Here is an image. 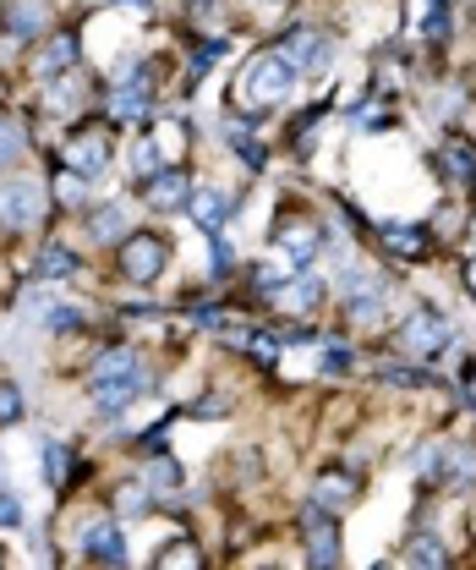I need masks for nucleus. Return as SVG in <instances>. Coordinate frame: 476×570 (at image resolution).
Returning <instances> with one entry per match:
<instances>
[{"label":"nucleus","instance_id":"nucleus-44","mask_svg":"<svg viewBox=\"0 0 476 570\" xmlns=\"http://www.w3.org/2000/svg\"><path fill=\"white\" fill-rule=\"evenodd\" d=\"M153 566L170 570V566H187V570H204L208 554L192 543V538H170V543H159V554H153Z\"/></svg>","mask_w":476,"mask_h":570},{"label":"nucleus","instance_id":"nucleus-16","mask_svg":"<svg viewBox=\"0 0 476 570\" xmlns=\"http://www.w3.org/2000/svg\"><path fill=\"white\" fill-rule=\"evenodd\" d=\"M192 187H198V176L187 170V159H176V165H165L159 176H148V181L137 187V204L148 214H187Z\"/></svg>","mask_w":476,"mask_h":570},{"label":"nucleus","instance_id":"nucleus-21","mask_svg":"<svg viewBox=\"0 0 476 570\" xmlns=\"http://www.w3.org/2000/svg\"><path fill=\"white\" fill-rule=\"evenodd\" d=\"M132 230V204L127 198H93L82 209V242L88 247H116Z\"/></svg>","mask_w":476,"mask_h":570},{"label":"nucleus","instance_id":"nucleus-40","mask_svg":"<svg viewBox=\"0 0 476 570\" xmlns=\"http://www.w3.org/2000/svg\"><path fill=\"white\" fill-rule=\"evenodd\" d=\"M236 275H241L236 242H230V230H214V236H208V281H214V285H230Z\"/></svg>","mask_w":476,"mask_h":570},{"label":"nucleus","instance_id":"nucleus-39","mask_svg":"<svg viewBox=\"0 0 476 570\" xmlns=\"http://www.w3.org/2000/svg\"><path fill=\"white\" fill-rule=\"evenodd\" d=\"M324 121H329V105H324V99H318V105H307V110L296 116V127H290V148H296V159H313V154H318Z\"/></svg>","mask_w":476,"mask_h":570},{"label":"nucleus","instance_id":"nucleus-22","mask_svg":"<svg viewBox=\"0 0 476 570\" xmlns=\"http://www.w3.org/2000/svg\"><path fill=\"white\" fill-rule=\"evenodd\" d=\"M219 138H225V148L241 159L247 176H264V170H269V142L258 138V121H247V116L230 110V116L219 121Z\"/></svg>","mask_w":476,"mask_h":570},{"label":"nucleus","instance_id":"nucleus-17","mask_svg":"<svg viewBox=\"0 0 476 570\" xmlns=\"http://www.w3.org/2000/svg\"><path fill=\"white\" fill-rule=\"evenodd\" d=\"M39 478L50 483V494L67 499L82 478H88V461H82V450L71 444V439H56V433H44L39 439Z\"/></svg>","mask_w":476,"mask_h":570},{"label":"nucleus","instance_id":"nucleus-26","mask_svg":"<svg viewBox=\"0 0 476 570\" xmlns=\"http://www.w3.org/2000/svg\"><path fill=\"white\" fill-rule=\"evenodd\" d=\"M82 105H88V82H82V67L56 77V82H39V110L61 116V121H82Z\"/></svg>","mask_w":476,"mask_h":570},{"label":"nucleus","instance_id":"nucleus-36","mask_svg":"<svg viewBox=\"0 0 476 570\" xmlns=\"http://www.w3.org/2000/svg\"><path fill=\"white\" fill-rule=\"evenodd\" d=\"M225 50H230V33L204 28V33L192 39V56H187V88H198L208 71H214V61H225Z\"/></svg>","mask_w":476,"mask_h":570},{"label":"nucleus","instance_id":"nucleus-5","mask_svg":"<svg viewBox=\"0 0 476 570\" xmlns=\"http://www.w3.org/2000/svg\"><path fill=\"white\" fill-rule=\"evenodd\" d=\"M274 45L285 50V61L296 67V77H335V67H340V39H335L324 22L296 17Z\"/></svg>","mask_w":476,"mask_h":570},{"label":"nucleus","instance_id":"nucleus-30","mask_svg":"<svg viewBox=\"0 0 476 570\" xmlns=\"http://www.w3.org/2000/svg\"><path fill=\"white\" fill-rule=\"evenodd\" d=\"M50 198H56V214H77L82 219V209L93 204V181L82 176V170H71V165H50Z\"/></svg>","mask_w":476,"mask_h":570},{"label":"nucleus","instance_id":"nucleus-15","mask_svg":"<svg viewBox=\"0 0 476 570\" xmlns=\"http://www.w3.org/2000/svg\"><path fill=\"white\" fill-rule=\"evenodd\" d=\"M378 253L395 264H433L438 253V230L422 219H384L378 225Z\"/></svg>","mask_w":476,"mask_h":570},{"label":"nucleus","instance_id":"nucleus-20","mask_svg":"<svg viewBox=\"0 0 476 570\" xmlns=\"http://www.w3.org/2000/svg\"><path fill=\"white\" fill-rule=\"evenodd\" d=\"M241 214V193L236 187H219V181H198L192 198H187V219L214 236V230H230V219Z\"/></svg>","mask_w":476,"mask_h":570},{"label":"nucleus","instance_id":"nucleus-50","mask_svg":"<svg viewBox=\"0 0 476 570\" xmlns=\"http://www.w3.org/2000/svg\"><path fill=\"white\" fill-rule=\"evenodd\" d=\"M290 0H252V11H285Z\"/></svg>","mask_w":476,"mask_h":570},{"label":"nucleus","instance_id":"nucleus-6","mask_svg":"<svg viewBox=\"0 0 476 570\" xmlns=\"http://www.w3.org/2000/svg\"><path fill=\"white\" fill-rule=\"evenodd\" d=\"M56 159L71 165V170H82L88 181H105L116 170V121H105V116L99 121H71V132Z\"/></svg>","mask_w":476,"mask_h":570},{"label":"nucleus","instance_id":"nucleus-33","mask_svg":"<svg viewBox=\"0 0 476 570\" xmlns=\"http://www.w3.org/2000/svg\"><path fill=\"white\" fill-rule=\"evenodd\" d=\"M148 132H153V142H159V154H165L170 165L192 154V116H187V110H170V116H153V121H148Z\"/></svg>","mask_w":476,"mask_h":570},{"label":"nucleus","instance_id":"nucleus-43","mask_svg":"<svg viewBox=\"0 0 476 570\" xmlns=\"http://www.w3.org/2000/svg\"><path fill=\"white\" fill-rule=\"evenodd\" d=\"M39 330H44V335H82V330H88V313L71 307V302H50V307L39 313Z\"/></svg>","mask_w":476,"mask_h":570},{"label":"nucleus","instance_id":"nucleus-45","mask_svg":"<svg viewBox=\"0 0 476 570\" xmlns=\"http://www.w3.org/2000/svg\"><path fill=\"white\" fill-rule=\"evenodd\" d=\"M28 423V390L17 379H0V428Z\"/></svg>","mask_w":476,"mask_h":570},{"label":"nucleus","instance_id":"nucleus-32","mask_svg":"<svg viewBox=\"0 0 476 570\" xmlns=\"http://www.w3.org/2000/svg\"><path fill=\"white\" fill-rule=\"evenodd\" d=\"M356 367H361L356 341H345L340 330H324V341H318V373L340 384V379H356Z\"/></svg>","mask_w":476,"mask_h":570},{"label":"nucleus","instance_id":"nucleus-14","mask_svg":"<svg viewBox=\"0 0 476 570\" xmlns=\"http://www.w3.org/2000/svg\"><path fill=\"white\" fill-rule=\"evenodd\" d=\"M56 33V11H50V0H11L6 6V17H0V45L17 56V50H33L39 39H50Z\"/></svg>","mask_w":476,"mask_h":570},{"label":"nucleus","instance_id":"nucleus-28","mask_svg":"<svg viewBox=\"0 0 476 570\" xmlns=\"http://www.w3.org/2000/svg\"><path fill=\"white\" fill-rule=\"evenodd\" d=\"M296 275V264L285 258V253H274L269 247V258H258L252 269H247V302H258V307H274V296L285 291V281Z\"/></svg>","mask_w":476,"mask_h":570},{"label":"nucleus","instance_id":"nucleus-53","mask_svg":"<svg viewBox=\"0 0 476 570\" xmlns=\"http://www.w3.org/2000/svg\"><path fill=\"white\" fill-rule=\"evenodd\" d=\"M0 17H6V0H0Z\"/></svg>","mask_w":476,"mask_h":570},{"label":"nucleus","instance_id":"nucleus-3","mask_svg":"<svg viewBox=\"0 0 476 570\" xmlns=\"http://www.w3.org/2000/svg\"><path fill=\"white\" fill-rule=\"evenodd\" d=\"M455 341H460V324L444 307H433V302H416V307H406L395 318V352L416 356V362H438Z\"/></svg>","mask_w":476,"mask_h":570},{"label":"nucleus","instance_id":"nucleus-7","mask_svg":"<svg viewBox=\"0 0 476 570\" xmlns=\"http://www.w3.org/2000/svg\"><path fill=\"white\" fill-rule=\"evenodd\" d=\"M269 247L274 253H285L296 269L324 264V214H301L296 204H285L279 219L269 225Z\"/></svg>","mask_w":476,"mask_h":570},{"label":"nucleus","instance_id":"nucleus-42","mask_svg":"<svg viewBox=\"0 0 476 570\" xmlns=\"http://www.w3.org/2000/svg\"><path fill=\"white\" fill-rule=\"evenodd\" d=\"M455 33V0H427L422 6V39L427 45H449Z\"/></svg>","mask_w":476,"mask_h":570},{"label":"nucleus","instance_id":"nucleus-13","mask_svg":"<svg viewBox=\"0 0 476 570\" xmlns=\"http://www.w3.org/2000/svg\"><path fill=\"white\" fill-rule=\"evenodd\" d=\"M88 390V401H93V412L99 417H127L142 395H153L159 390V373L142 362L132 373H121V379H99V384H82Z\"/></svg>","mask_w":476,"mask_h":570},{"label":"nucleus","instance_id":"nucleus-46","mask_svg":"<svg viewBox=\"0 0 476 570\" xmlns=\"http://www.w3.org/2000/svg\"><path fill=\"white\" fill-rule=\"evenodd\" d=\"M181 412H187L192 423H225V417L236 412V401H230L225 390H219V395L208 390V395H198V401H192V406H181Z\"/></svg>","mask_w":476,"mask_h":570},{"label":"nucleus","instance_id":"nucleus-34","mask_svg":"<svg viewBox=\"0 0 476 570\" xmlns=\"http://www.w3.org/2000/svg\"><path fill=\"white\" fill-rule=\"evenodd\" d=\"M444 455H449V439H422L406 461L410 483H416V489H438V483H444Z\"/></svg>","mask_w":476,"mask_h":570},{"label":"nucleus","instance_id":"nucleus-9","mask_svg":"<svg viewBox=\"0 0 476 570\" xmlns=\"http://www.w3.org/2000/svg\"><path fill=\"white\" fill-rule=\"evenodd\" d=\"M99 110L116 127H148L159 116V77H127L99 88Z\"/></svg>","mask_w":476,"mask_h":570},{"label":"nucleus","instance_id":"nucleus-10","mask_svg":"<svg viewBox=\"0 0 476 570\" xmlns=\"http://www.w3.org/2000/svg\"><path fill=\"white\" fill-rule=\"evenodd\" d=\"M301 566L313 570H335L345 566V532H340V515L301 499Z\"/></svg>","mask_w":476,"mask_h":570},{"label":"nucleus","instance_id":"nucleus-11","mask_svg":"<svg viewBox=\"0 0 476 570\" xmlns=\"http://www.w3.org/2000/svg\"><path fill=\"white\" fill-rule=\"evenodd\" d=\"M77 560L82 566H105V570H121L132 566V543H127V521L116 515H99V521H82L77 538H71Z\"/></svg>","mask_w":476,"mask_h":570},{"label":"nucleus","instance_id":"nucleus-19","mask_svg":"<svg viewBox=\"0 0 476 570\" xmlns=\"http://www.w3.org/2000/svg\"><path fill=\"white\" fill-rule=\"evenodd\" d=\"M329 296H335V285L313 264V269H296V275L285 281V291L274 296V313H279V318H318V307H324Z\"/></svg>","mask_w":476,"mask_h":570},{"label":"nucleus","instance_id":"nucleus-38","mask_svg":"<svg viewBox=\"0 0 476 570\" xmlns=\"http://www.w3.org/2000/svg\"><path fill=\"white\" fill-rule=\"evenodd\" d=\"M165 165H170V159L159 154V142H153V132L142 127V132L132 138V148H127V181H132V187H142V181H148V176H159Z\"/></svg>","mask_w":476,"mask_h":570},{"label":"nucleus","instance_id":"nucleus-54","mask_svg":"<svg viewBox=\"0 0 476 570\" xmlns=\"http://www.w3.org/2000/svg\"><path fill=\"white\" fill-rule=\"evenodd\" d=\"M0 181H6V170H0Z\"/></svg>","mask_w":476,"mask_h":570},{"label":"nucleus","instance_id":"nucleus-8","mask_svg":"<svg viewBox=\"0 0 476 570\" xmlns=\"http://www.w3.org/2000/svg\"><path fill=\"white\" fill-rule=\"evenodd\" d=\"M433 170H438V181H444L449 198L476 204V138L466 127H449V132L438 138V148H433Z\"/></svg>","mask_w":476,"mask_h":570},{"label":"nucleus","instance_id":"nucleus-1","mask_svg":"<svg viewBox=\"0 0 476 570\" xmlns=\"http://www.w3.org/2000/svg\"><path fill=\"white\" fill-rule=\"evenodd\" d=\"M296 82H301V77L285 61V50H279V45H264V50L247 56V67L236 71L230 105H236V116H247V121H269L274 110L296 94Z\"/></svg>","mask_w":476,"mask_h":570},{"label":"nucleus","instance_id":"nucleus-49","mask_svg":"<svg viewBox=\"0 0 476 570\" xmlns=\"http://www.w3.org/2000/svg\"><path fill=\"white\" fill-rule=\"evenodd\" d=\"M460 285H466V296L476 302V247L466 253V264H460Z\"/></svg>","mask_w":476,"mask_h":570},{"label":"nucleus","instance_id":"nucleus-23","mask_svg":"<svg viewBox=\"0 0 476 570\" xmlns=\"http://www.w3.org/2000/svg\"><path fill=\"white\" fill-rule=\"evenodd\" d=\"M373 373H378L384 390H406V395H422V390H438V384H444V373H433V362H416V356H406V352L378 356Z\"/></svg>","mask_w":476,"mask_h":570},{"label":"nucleus","instance_id":"nucleus-4","mask_svg":"<svg viewBox=\"0 0 476 570\" xmlns=\"http://www.w3.org/2000/svg\"><path fill=\"white\" fill-rule=\"evenodd\" d=\"M170 258H176V242L148 230V225H132L121 242H116V275L137 291H153V285L170 275Z\"/></svg>","mask_w":476,"mask_h":570},{"label":"nucleus","instance_id":"nucleus-29","mask_svg":"<svg viewBox=\"0 0 476 570\" xmlns=\"http://www.w3.org/2000/svg\"><path fill=\"white\" fill-rule=\"evenodd\" d=\"M438 494L466 499L476 494V439H449V455H444V483Z\"/></svg>","mask_w":476,"mask_h":570},{"label":"nucleus","instance_id":"nucleus-24","mask_svg":"<svg viewBox=\"0 0 476 570\" xmlns=\"http://www.w3.org/2000/svg\"><path fill=\"white\" fill-rule=\"evenodd\" d=\"M148 489H153V499L165 504V510H176V499H181V489H187V472H181V461H176V450H142V472H137Z\"/></svg>","mask_w":476,"mask_h":570},{"label":"nucleus","instance_id":"nucleus-18","mask_svg":"<svg viewBox=\"0 0 476 570\" xmlns=\"http://www.w3.org/2000/svg\"><path fill=\"white\" fill-rule=\"evenodd\" d=\"M77 67H82V28H56V33L39 39L33 56H28L33 82H56V77H67V71H77Z\"/></svg>","mask_w":476,"mask_h":570},{"label":"nucleus","instance_id":"nucleus-12","mask_svg":"<svg viewBox=\"0 0 476 570\" xmlns=\"http://www.w3.org/2000/svg\"><path fill=\"white\" fill-rule=\"evenodd\" d=\"M361 472H367V461H356V455L324 461V466L313 472V483H307V499L324 504V510H335V515H345V510L361 499Z\"/></svg>","mask_w":476,"mask_h":570},{"label":"nucleus","instance_id":"nucleus-37","mask_svg":"<svg viewBox=\"0 0 476 570\" xmlns=\"http://www.w3.org/2000/svg\"><path fill=\"white\" fill-rule=\"evenodd\" d=\"M153 510H159V499H153V489H148L142 478L121 483V489L110 494V515H116V521H127V527H132V521H142V515H153Z\"/></svg>","mask_w":476,"mask_h":570},{"label":"nucleus","instance_id":"nucleus-51","mask_svg":"<svg viewBox=\"0 0 476 570\" xmlns=\"http://www.w3.org/2000/svg\"><path fill=\"white\" fill-rule=\"evenodd\" d=\"M187 6H192V11H208V6H214V0H187Z\"/></svg>","mask_w":476,"mask_h":570},{"label":"nucleus","instance_id":"nucleus-48","mask_svg":"<svg viewBox=\"0 0 476 570\" xmlns=\"http://www.w3.org/2000/svg\"><path fill=\"white\" fill-rule=\"evenodd\" d=\"M455 384H460V401L476 412V352L460 362V373H455Z\"/></svg>","mask_w":476,"mask_h":570},{"label":"nucleus","instance_id":"nucleus-35","mask_svg":"<svg viewBox=\"0 0 476 570\" xmlns=\"http://www.w3.org/2000/svg\"><path fill=\"white\" fill-rule=\"evenodd\" d=\"M395 121H400V110H395V99H389L384 88H373L367 99L350 105V127H356V132H384V127H395Z\"/></svg>","mask_w":476,"mask_h":570},{"label":"nucleus","instance_id":"nucleus-47","mask_svg":"<svg viewBox=\"0 0 476 570\" xmlns=\"http://www.w3.org/2000/svg\"><path fill=\"white\" fill-rule=\"evenodd\" d=\"M11 527H22V499L0 483V532H11Z\"/></svg>","mask_w":476,"mask_h":570},{"label":"nucleus","instance_id":"nucleus-52","mask_svg":"<svg viewBox=\"0 0 476 570\" xmlns=\"http://www.w3.org/2000/svg\"><path fill=\"white\" fill-rule=\"evenodd\" d=\"M6 116H11V110H6V105H0V121H6Z\"/></svg>","mask_w":476,"mask_h":570},{"label":"nucleus","instance_id":"nucleus-2","mask_svg":"<svg viewBox=\"0 0 476 570\" xmlns=\"http://www.w3.org/2000/svg\"><path fill=\"white\" fill-rule=\"evenodd\" d=\"M50 214H56L50 181H39L22 165L6 170V181H0V236H44Z\"/></svg>","mask_w":476,"mask_h":570},{"label":"nucleus","instance_id":"nucleus-31","mask_svg":"<svg viewBox=\"0 0 476 570\" xmlns=\"http://www.w3.org/2000/svg\"><path fill=\"white\" fill-rule=\"evenodd\" d=\"M132 367H142V352H137L132 341H110V346H99V352L88 356V367H82V384L121 379V373H132Z\"/></svg>","mask_w":476,"mask_h":570},{"label":"nucleus","instance_id":"nucleus-41","mask_svg":"<svg viewBox=\"0 0 476 570\" xmlns=\"http://www.w3.org/2000/svg\"><path fill=\"white\" fill-rule=\"evenodd\" d=\"M28 148H33V127L17 121V116H6L0 121V170H17L28 159Z\"/></svg>","mask_w":476,"mask_h":570},{"label":"nucleus","instance_id":"nucleus-25","mask_svg":"<svg viewBox=\"0 0 476 570\" xmlns=\"http://www.w3.org/2000/svg\"><path fill=\"white\" fill-rule=\"evenodd\" d=\"M28 275H33V281H50V285H67L82 275V253H77L71 242H61V236H39Z\"/></svg>","mask_w":476,"mask_h":570},{"label":"nucleus","instance_id":"nucleus-27","mask_svg":"<svg viewBox=\"0 0 476 570\" xmlns=\"http://www.w3.org/2000/svg\"><path fill=\"white\" fill-rule=\"evenodd\" d=\"M395 566H416V570H444L455 566V554H449V543H444V532H433V527H410L406 543H400V554H395Z\"/></svg>","mask_w":476,"mask_h":570}]
</instances>
